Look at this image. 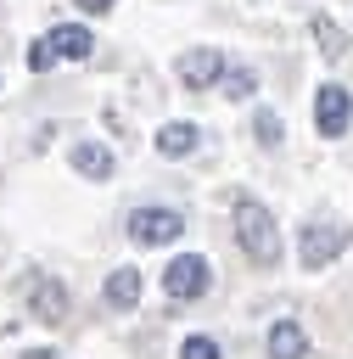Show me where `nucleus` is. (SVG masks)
Returning a JSON list of instances; mask_svg holds the SVG:
<instances>
[{"instance_id":"1","label":"nucleus","mask_w":353,"mask_h":359,"mask_svg":"<svg viewBox=\"0 0 353 359\" xmlns=\"http://www.w3.org/2000/svg\"><path fill=\"white\" fill-rule=\"evenodd\" d=\"M235 241L252 264H280V230H275V213L252 196L235 202Z\"/></svg>"},{"instance_id":"2","label":"nucleus","mask_w":353,"mask_h":359,"mask_svg":"<svg viewBox=\"0 0 353 359\" xmlns=\"http://www.w3.org/2000/svg\"><path fill=\"white\" fill-rule=\"evenodd\" d=\"M342 252H347V224L314 219V224L297 230V264H303V269H325V264H336Z\"/></svg>"},{"instance_id":"3","label":"nucleus","mask_w":353,"mask_h":359,"mask_svg":"<svg viewBox=\"0 0 353 359\" xmlns=\"http://www.w3.org/2000/svg\"><path fill=\"white\" fill-rule=\"evenodd\" d=\"M207 286H213V264H207L202 252H179V258L162 264V292H168L174 303H191V297H202Z\"/></svg>"},{"instance_id":"4","label":"nucleus","mask_w":353,"mask_h":359,"mask_svg":"<svg viewBox=\"0 0 353 359\" xmlns=\"http://www.w3.org/2000/svg\"><path fill=\"white\" fill-rule=\"evenodd\" d=\"M174 73H179V84H185V90H213V84H224L230 62H224V50L196 45V50H185V56L174 62Z\"/></svg>"},{"instance_id":"5","label":"nucleus","mask_w":353,"mask_h":359,"mask_svg":"<svg viewBox=\"0 0 353 359\" xmlns=\"http://www.w3.org/2000/svg\"><path fill=\"white\" fill-rule=\"evenodd\" d=\"M347 123H353V95H347L342 84H319V90H314V129H319L325 140H342Z\"/></svg>"},{"instance_id":"6","label":"nucleus","mask_w":353,"mask_h":359,"mask_svg":"<svg viewBox=\"0 0 353 359\" xmlns=\"http://www.w3.org/2000/svg\"><path fill=\"white\" fill-rule=\"evenodd\" d=\"M185 219L174 208H134L129 213V241L134 247H162V241H179Z\"/></svg>"},{"instance_id":"7","label":"nucleus","mask_w":353,"mask_h":359,"mask_svg":"<svg viewBox=\"0 0 353 359\" xmlns=\"http://www.w3.org/2000/svg\"><path fill=\"white\" fill-rule=\"evenodd\" d=\"M22 297H28V314L45 320V325H56V320L67 314V292H62L56 275H39V269H34V275L22 280Z\"/></svg>"},{"instance_id":"8","label":"nucleus","mask_w":353,"mask_h":359,"mask_svg":"<svg viewBox=\"0 0 353 359\" xmlns=\"http://www.w3.org/2000/svg\"><path fill=\"white\" fill-rule=\"evenodd\" d=\"M45 39H50V50H56V62H84V56L95 50V34H90L84 22H62V28H50Z\"/></svg>"},{"instance_id":"9","label":"nucleus","mask_w":353,"mask_h":359,"mask_svg":"<svg viewBox=\"0 0 353 359\" xmlns=\"http://www.w3.org/2000/svg\"><path fill=\"white\" fill-rule=\"evenodd\" d=\"M196 146H202V129H196L191 118H174V123L157 129V151H162V157H191Z\"/></svg>"},{"instance_id":"10","label":"nucleus","mask_w":353,"mask_h":359,"mask_svg":"<svg viewBox=\"0 0 353 359\" xmlns=\"http://www.w3.org/2000/svg\"><path fill=\"white\" fill-rule=\"evenodd\" d=\"M101 292H106V303H112L118 314H129V309L140 303V269H134V264H118V269L106 275V286H101Z\"/></svg>"},{"instance_id":"11","label":"nucleus","mask_w":353,"mask_h":359,"mask_svg":"<svg viewBox=\"0 0 353 359\" xmlns=\"http://www.w3.org/2000/svg\"><path fill=\"white\" fill-rule=\"evenodd\" d=\"M308 353V331L297 320H275L269 325V359H303Z\"/></svg>"},{"instance_id":"12","label":"nucleus","mask_w":353,"mask_h":359,"mask_svg":"<svg viewBox=\"0 0 353 359\" xmlns=\"http://www.w3.org/2000/svg\"><path fill=\"white\" fill-rule=\"evenodd\" d=\"M73 168H78L84 180H106V174H112V151H106L101 140H78V146H73Z\"/></svg>"},{"instance_id":"13","label":"nucleus","mask_w":353,"mask_h":359,"mask_svg":"<svg viewBox=\"0 0 353 359\" xmlns=\"http://www.w3.org/2000/svg\"><path fill=\"white\" fill-rule=\"evenodd\" d=\"M252 90H258V73H252V67H230V73H224V95H230V101H247Z\"/></svg>"},{"instance_id":"14","label":"nucleus","mask_w":353,"mask_h":359,"mask_svg":"<svg viewBox=\"0 0 353 359\" xmlns=\"http://www.w3.org/2000/svg\"><path fill=\"white\" fill-rule=\"evenodd\" d=\"M252 129H258V146H280V118H275L269 107L252 112Z\"/></svg>"},{"instance_id":"15","label":"nucleus","mask_w":353,"mask_h":359,"mask_svg":"<svg viewBox=\"0 0 353 359\" xmlns=\"http://www.w3.org/2000/svg\"><path fill=\"white\" fill-rule=\"evenodd\" d=\"M179 359H224V353H219L213 337H185V342H179Z\"/></svg>"},{"instance_id":"16","label":"nucleus","mask_w":353,"mask_h":359,"mask_svg":"<svg viewBox=\"0 0 353 359\" xmlns=\"http://www.w3.org/2000/svg\"><path fill=\"white\" fill-rule=\"evenodd\" d=\"M314 34L325 39V56H342V50H347V39L336 34V22H331V17H314Z\"/></svg>"},{"instance_id":"17","label":"nucleus","mask_w":353,"mask_h":359,"mask_svg":"<svg viewBox=\"0 0 353 359\" xmlns=\"http://www.w3.org/2000/svg\"><path fill=\"white\" fill-rule=\"evenodd\" d=\"M50 62H56V50H50V39H34V45H28V73H45Z\"/></svg>"},{"instance_id":"18","label":"nucleus","mask_w":353,"mask_h":359,"mask_svg":"<svg viewBox=\"0 0 353 359\" xmlns=\"http://www.w3.org/2000/svg\"><path fill=\"white\" fill-rule=\"evenodd\" d=\"M22 359H67V353H56V348H28Z\"/></svg>"},{"instance_id":"19","label":"nucleus","mask_w":353,"mask_h":359,"mask_svg":"<svg viewBox=\"0 0 353 359\" xmlns=\"http://www.w3.org/2000/svg\"><path fill=\"white\" fill-rule=\"evenodd\" d=\"M84 11H112V0H78Z\"/></svg>"}]
</instances>
